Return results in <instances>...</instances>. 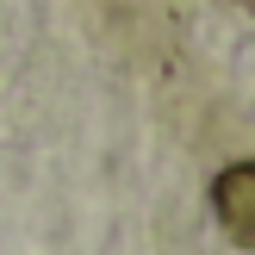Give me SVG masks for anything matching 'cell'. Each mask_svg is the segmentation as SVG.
I'll use <instances>...</instances> for the list:
<instances>
[{"instance_id":"obj_1","label":"cell","mask_w":255,"mask_h":255,"mask_svg":"<svg viewBox=\"0 0 255 255\" xmlns=\"http://www.w3.org/2000/svg\"><path fill=\"white\" fill-rule=\"evenodd\" d=\"M212 212H218L224 237L255 249V162H231V168L212 181Z\"/></svg>"},{"instance_id":"obj_2","label":"cell","mask_w":255,"mask_h":255,"mask_svg":"<svg viewBox=\"0 0 255 255\" xmlns=\"http://www.w3.org/2000/svg\"><path fill=\"white\" fill-rule=\"evenodd\" d=\"M237 6H249V12H255V0H237Z\"/></svg>"}]
</instances>
